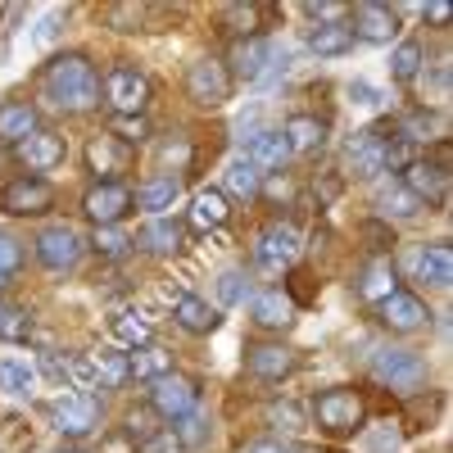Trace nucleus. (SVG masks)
<instances>
[{
	"label": "nucleus",
	"mask_w": 453,
	"mask_h": 453,
	"mask_svg": "<svg viewBox=\"0 0 453 453\" xmlns=\"http://www.w3.org/2000/svg\"><path fill=\"white\" fill-rule=\"evenodd\" d=\"M87 164H91V173L100 177V181H119V173H127L132 168V145H123L119 136H96L91 145H87Z\"/></svg>",
	"instance_id": "nucleus-17"
},
{
	"label": "nucleus",
	"mask_w": 453,
	"mask_h": 453,
	"mask_svg": "<svg viewBox=\"0 0 453 453\" xmlns=\"http://www.w3.org/2000/svg\"><path fill=\"white\" fill-rule=\"evenodd\" d=\"M258 19H263V5H254V0H236V5L222 10V27L236 36V42H245V36H258Z\"/></svg>",
	"instance_id": "nucleus-36"
},
{
	"label": "nucleus",
	"mask_w": 453,
	"mask_h": 453,
	"mask_svg": "<svg viewBox=\"0 0 453 453\" xmlns=\"http://www.w3.org/2000/svg\"><path fill=\"white\" fill-rule=\"evenodd\" d=\"M241 453H290L281 440H254V444H245Z\"/></svg>",
	"instance_id": "nucleus-57"
},
{
	"label": "nucleus",
	"mask_w": 453,
	"mask_h": 453,
	"mask_svg": "<svg viewBox=\"0 0 453 453\" xmlns=\"http://www.w3.org/2000/svg\"><path fill=\"white\" fill-rule=\"evenodd\" d=\"M390 136H395V123H376V127L358 132V136L349 141V168H354L358 177H381V173H390V168H386V145H390Z\"/></svg>",
	"instance_id": "nucleus-13"
},
{
	"label": "nucleus",
	"mask_w": 453,
	"mask_h": 453,
	"mask_svg": "<svg viewBox=\"0 0 453 453\" xmlns=\"http://www.w3.org/2000/svg\"><path fill=\"white\" fill-rule=\"evenodd\" d=\"M354 42H372V46H386L390 36H399V10L390 5H376V0H363V5H354Z\"/></svg>",
	"instance_id": "nucleus-14"
},
{
	"label": "nucleus",
	"mask_w": 453,
	"mask_h": 453,
	"mask_svg": "<svg viewBox=\"0 0 453 453\" xmlns=\"http://www.w3.org/2000/svg\"><path fill=\"white\" fill-rule=\"evenodd\" d=\"M64 453H82V449H64Z\"/></svg>",
	"instance_id": "nucleus-60"
},
{
	"label": "nucleus",
	"mask_w": 453,
	"mask_h": 453,
	"mask_svg": "<svg viewBox=\"0 0 453 453\" xmlns=\"http://www.w3.org/2000/svg\"><path fill=\"white\" fill-rule=\"evenodd\" d=\"M42 91L55 109L64 113H87L100 104V78H96V64L87 55H55L42 68Z\"/></svg>",
	"instance_id": "nucleus-1"
},
{
	"label": "nucleus",
	"mask_w": 453,
	"mask_h": 453,
	"mask_svg": "<svg viewBox=\"0 0 453 453\" xmlns=\"http://www.w3.org/2000/svg\"><path fill=\"white\" fill-rule=\"evenodd\" d=\"M186 159H191V145H186V141H177V145H164V164L173 168V177H177V168H181Z\"/></svg>",
	"instance_id": "nucleus-55"
},
{
	"label": "nucleus",
	"mask_w": 453,
	"mask_h": 453,
	"mask_svg": "<svg viewBox=\"0 0 453 453\" xmlns=\"http://www.w3.org/2000/svg\"><path fill=\"white\" fill-rule=\"evenodd\" d=\"M64 23H68V10H50V14H42V23H36V46H55L59 42V32H64Z\"/></svg>",
	"instance_id": "nucleus-44"
},
{
	"label": "nucleus",
	"mask_w": 453,
	"mask_h": 453,
	"mask_svg": "<svg viewBox=\"0 0 453 453\" xmlns=\"http://www.w3.org/2000/svg\"><path fill=\"white\" fill-rule=\"evenodd\" d=\"M186 96H191L200 109L226 104V100H232V73H226V64L213 59V55L196 59L191 68H186Z\"/></svg>",
	"instance_id": "nucleus-7"
},
{
	"label": "nucleus",
	"mask_w": 453,
	"mask_h": 453,
	"mask_svg": "<svg viewBox=\"0 0 453 453\" xmlns=\"http://www.w3.org/2000/svg\"><path fill=\"white\" fill-rule=\"evenodd\" d=\"M422 73V42H399L390 55V78L395 82H412Z\"/></svg>",
	"instance_id": "nucleus-38"
},
{
	"label": "nucleus",
	"mask_w": 453,
	"mask_h": 453,
	"mask_svg": "<svg viewBox=\"0 0 453 453\" xmlns=\"http://www.w3.org/2000/svg\"><path fill=\"white\" fill-rule=\"evenodd\" d=\"M132 245H136V241L123 232V226H96V236H91V250H96L100 258H127Z\"/></svg>",
	"instance_id": "nucleus-39"
},
{
	"label": "nucleus",
	"mask_w": 453,
	"mask_h": 453,
	"mask_svg": "<svg viewBox=\"0 0 453 453\" xmlns=\"http://www.w3.org/2000/svg\"><path fill=\"white\" fill-rule=\"evenodd\" d=\"M168 372H173V354L164 345H141L127 354V376H136V381H159Z\"/></svg>",
	"instance_id": "nucleus-33"
},
{
	"label": "nucleus",
	"mask_w": 453,
	"mask_h": 453,
	"mask_svg": "<svg viewBox=\"0 0 453 453\" xmlns=\"http://www.w3.org/2000/svg\"><path fill=\"white\" fill-rule=\"evenodd\" d=\"M376 313H381V326H386V331H399V335L422 331V326L431 322V309H426L412 290H395L386 304H376Z\"/></svg>",
	"instance_id": "nucleus-16"
},
{
	"label": "nucleus",
	"mask_w": 453,
	"mask_h": 453,
	"mask_svg": "<svg viewBox=\"0 0 453 453\" xmlns=\"http://www.w3.org/2000/svg\"><path fill=\"white\" fill-rule=\"evenodd\" d=\"M0 318H5V304H0Z\"/></svg>",
	"instance_id": "nucleus-61"
},
{
	"label": "nucleus",
	"mask_w": 453,
	"mask_h": 453,
	"mask_svg": "<svg viewBox=\"0 0 453 453\" xmlns=\"http://www.w3.org/2000/svg\"><path fill=\"white\" fill-rule=\"evenodd\" d=\"M196 403H200L196 376L168 372V376H159V381H150V408H155L159 418H168V422H181L186 412H196Z\"/></svg>",
	"instance_id": "nucleus-8"
},
{
	"label": "nucleus",
	"mask_w": 453,
	"mask_h": 453,
	"mask_svg": "<svg viewBox=\"0 0 453 453\" xmlns=\"http://www.w3.org/2000/svg\"><path fill=\"white\" fill-rule=\"evenodd\" d=\"M226 64H232L226 73H236V78H245V82L268 78L273 42H268V36H245V42H236V46H232V59H226Z\"/></svg>",
	"instance_id": "nucleus-19"
},
{
	"label": "nucleus",
	"mask_w": 453,
	"mask_h": 453,
	"mask_svg": "<svg viewBox=\"0 0 453 453\" xmlns=\"http://www.w3.org/2000/svg\"><path fill=\"white\" fill-rule=\"evenodd\" d=\"M0 209L14 218H42L55 209V191L46 177H14L5 191H0Z\"/></svg>",
	"instance_id": "nucleus-12"
},
{
	"label": "nucleus",
	"mask_w": 453,
	"mask_h": 453,
	"mask_svg": "<svg viewBox=\"0 0 453 453\" xmlns=\"http://www.w3.org/2000/svg\"><path fill=\"white\" fill-rule=\"evenodd\" d=\"M245 295H250V277L241 273V268H226L222 277H218V304H245Z\"/></svg>",
	"instance_id": "nucleus-40"
},
{
	"label": "nucleus",
	"mask_w": 453,
	"mask_h": 453,
	"mask_svg": "<svg viewBox=\"0 0 453 453\" xmlns=\"http://www.w3.org/2000/svg\"><path fill=\"white\" fill-rule=\"evenodd\" d=\"M100 96L113 109V119H136V113H145V104H150V78L132 64H113L104 73Z\"/></svg>",
	"instance_id": "nucleus-2"
},
{
	"label": "nucleus",
	"mask_w": 453,
	"mask_h": 453,
	"mask_svg": "<svg viewBox=\"0 0 453 453\" xmlns=\"http://www.w3.org/2000/svg\"><path fill=\"white\" fill-rule=\"evenodd\" d=\"M403 186L412 191V200H418L422 209H444V200H449V164H440V159H412L403 168Z\"/></svg>",
	"instance_id": "nucleus-11"
},
{
	"label": "nucleus",
	"mask_w": 453,
	"mask_h": 453,
	"mask_svg": "<svg viewBox=\"0 0 453 453\" xmlns=\"http://www.w3.org/2000/svg\"><path fill=\"white\" fill-rule=\"evenodd\" d=\"M250 313H254V322H258L263 331H286V326L295 322V299H290L281 286L258 290L254 304H250Z\"/></svg>",
	"instance_id": "nucleus-21"
},
{
	"label": "nucleus",
	"mask_w": 453,
	"mask_h": 453,
	"mask_svg": "<svg viewBox=\"0 0 453 453\" xmlns=\"http://www.w3.org/2000/svg\"><path fill=\"white\" fill-rule=\"evenodd\" d=\"M42 372L50 376V381L68 386V358H59V354H42Z\"/></svg>",
	"instance_id": "nucleus-53"
},
{
	"label": "nucleus",
	"mask_w": 453,
	"mask_h": 453,
	"mask_svg": "<svg viewBox=\"0 0 453 453\" xmlns=\"http://www.w3.org/2000/svg\"><path fill=\"white\" fill-rule=\"evenodd\" d=\"M226 218H232V204H226L222 191H213V186H209V191H196V200H191V218H186V222H191L196 232H218Z\"/></svg>",
	"instance_id": "nucleus-31"
},
{
	"label": "nucleus",
	"mask_w": 453,
	"mask_h": 453,
	"mask_svg": "<svg viewBox=\"0 0 453 453\" xmlns=\"http://www.w3.org/2000/svg\"><path fill=\"white\" fill-rule=\"evenodd\" d=\"M141 453H186V449H181V440L173 431H150L141 440Z\"/></svg>",
	"instance_id": "nucleus-48"
},
{
	"label": "nucleus",
	"mask_w": 453,
	"mask_h": 453,
	"mask_svg": "<svg viewBox=\"0 0 453 453\" xmlns=\"http://www.w3.org/2000/svg\"><path fill=\"white\" fill-rule=\"evenodd\" d=\"M132 196H136V204H141L150 218H159L164 209H173V204L181 200V177H173V173H159V177L141 181Z\"/></svg>",
	"instance_id": "nucleus-25"
},
{
	"label": "nucleus",
	"mask_w": 453,
	"mask_h": 453,
	"mask_svg": "<svg viewBox=\"0 0 453 453\" xmlns=\"http://www.w3.org/2000/svg\"><path fill=\"white\" fill-rule=\"evenodd\" d=\"M5 286H10V277H5V273H0V295H5Z\"/></svg>",
	"instance_id": "nucleus-59"
},
{
	"label": "nucleus",
	"mask_w": 453,
	"mask_h": 453,
	"mask_svg": "<svg viewBox=\"0 0 453 453\" xmlns=\"http://www.w3.org/2000/svg\"><path fill=\"white\" fill-rule=\"evenodd\" d=\"M91 367H96V386H104V390H119L127 381V354L119 345L91 354Z\"/></svg>",
	"instance_id": "nucleus-34"
},
{
	"label": "nucleus",
	"mask_w": 453,
	"mask_h": 453,
	"mask_svg": "<svg viewBox=\"0 0 453 453\" xmlns=\"http://www.w3.org/2000/svg\"><path fill=\"white\" fill-rule=\"evenodd\" d=\"M141 23H145V10L141 5H113L109 10V27L113 32H141Z\"/></svg>",
	"instance_id": "nucleus-46"
},
{
	"label": "nucleus",
	"mask_w": 453,
	"mask_h": 453,
	"mask_svg": "<svg viewBox=\"0 0 453 453\" xmlns=\"http://www.w3.org/2000/svg\"><path fill=\"white\" fill-rule=\"evenodd\" d=\"M349 96H354V104H376V100H381V96H376V87H367V82H354Z\"/></svg>",
	"instance_id": "nucleus-58"
},
{
	"label": "nucleus",
	"mask_w": 453,
	"mask_h": 453,
	"mask_svg": "<svg viewBox=\"0 0 453 453\" xmlns=\"http://www.w3.org/2000/svg\"><path fill=\"white\" fill-rule=\"evenodd\" d=\"M181 440V449H204L209 444V418H200V412H186L181 426L173 431Z\"/></svg>",
	"instance_id": "nucleus-42"
},
{
	"label": "nucleus",
	"mask_w": 453,
	"mask_h": 453,
	"mask_svg": "<svg viewBox=\"0 0 453 453\" xmlns=\"http://www.w3.org/2000/svg\"><path fill=\"white\" fill-rule=\"evenodd\" d=\"M36 127H42V113L27 100H5L0 104V145H23Z\"/></svg>",
	"instance_id": "nucleus-22"
},
{
	"label": "nucleus",
	"mask_w": 453,
	"mask_h": 453,
	"mask_svg": "<svg viewBox=\"0 0 453 453\" xmlns=\"http://www.w3.org/2000/svg\"><path fill=\"white\" fill-rule=\"evenodd\" d=\"M181 241H186V226H181L177 218H168V213L150 218V222H145V232H141V245H145L150 254H177Z\"/></svg>",
	"instance_id": "nucleus-32"
},
{
	"label": "nucleus",
	"mask_w": 453,
	"mask_h": 453,
	"mask_svg": "<svg viewBox=\"0 0 453 453\" xmlns=\"http://www.w3.org/2000/svg\"><path fill=\"white\" fill-rule=\"evenodd\" d=\"M27 444H32V431H27L23 418L0 422V453H27Z\"/></svg>",
	"instance_id": "nucleus-41"
},
{
	"label": "nucleus",
	"mask_w": 453,
	"mask_h": 453,
	"mask_svg": "<svg viewBox=\"0 0 453 453\" xmlns=\"http://www.w3.org/2000/svg\"><path fill=\"white\" fill-rule=\"evenodd\" d=\"M241 159H250L258 173H263V168H281V164L290 159V145H286V136H281L277 127H263V132L250 136V145H245Z\"/></svg>",
	"instance_id": "nucleus-29"
},
{
	"label": "nucleus",
	"mask_w": 453,
	"mask_h": 453,
	"mask_svg": "<svg viewBox=\"0 0 453 453\" xmlns=\"http://www.w3.org/2000/svg\"><path fill=\"white\" fill-rule=\"evenodd\" d=\"M226 191H232L236 200H258V191H263V173H258L250 159H236L232 168H226Z\"/></svg>",
	"instance_id": "nucleus-37"
},
{
	"label": "nucleus",
	"mask_w": 453,
	"mask_h": 453,
	"mask_svg": "<svg viewBox=\"0 0 453 453\" xmlns=\"http://www.w3.org/2000/svg\"><path fill=\"white\" fill-rule=\"evenodd\" d=\"M418 281H426V286H435V290H444V286L453 281V250H449L444 241L418 250Z\"/></svg>",
	"instance_id": "nucleus-30"
},
{
	"label": "nucleus",
	"mask_w": 453,
	"mask_h": 453,
	"mask_svg": "<svg viewBox=\"0 0 453 453\" xmlns=\"http://www.w3.org/2000/svg\"><path fill=\"white\" fill-rule=\"evenodd\" d=\"M286 145H290V155H313V150L326 145V123L313 119V113H290L286 127H281Z\"/></svg>",
	"instance_id": "nucleus-24"
},
{
	"label": "nucleus",
	"mask_w": 453,
	"mask_h": 453,
	"mask_svg": "<svg viewBox=\"0 0 453 453\" xmlns=\"http://www.w3.org/2000/svg\"><path fill=\"white\" fill-rule=\"evenodd\" d=\"M109 136H119L123 145H141V141L150 136L145 113H136V119H113V123H109Z\"/></svg>",
	"instance_id": "nucleus-43"
},
{
	"label": "nucleus",
	"mask_w": 453,
	"mask_h": 453,
	"mask_svg": "<svg viewBox=\"0 0 453 453\" xmlns=\"http://www.w3.org/2000/svg\"><path fill=\"white\" fill-rule=\"evenodd\" d=\"M132 209H136V196H132L127 181H96L91 191L82 196V213L96 226H119Z\"/></svg>",
	"instance_id": "nucleus-9"
},
{
	"label": "nucleus",
	"mask_w": 453,
	"mask_h": 453,
	"mask_svg": "<svg viewBox=\"0 0 453 453\" xmlns=\"http://www.w3.org/2000/svg\"><path fill=\"white\" fill-rule=\"evenodd\" d=\"M363 236L372 241V250H376V258H381L386 250H395V232H386V226H381V222H367V226H363Z\"/></svg>",
	"instance_id": "nucleus-50"
},
{
	"label": "nucleus",
	"mask_w": 453,
	"mask_h": 453,
	"mask_svg": "<svg viewBox=\"0 0 453 453\" xmlns=\"http://www.w3.org/2000/svg\"><path fill=\"white\" fill-rule=\"evenodd\" d=\"M299 250H304V236H299V226L295 222H268L263 232L254 236V263L263 273H281L290 268V263L299 258Z\"/></svg>",
	"instance_id": "nucleus-4"
},
{
	"label": "nucleus",
	"mask_w": 453,
	"mask_h": 453,
	"mask_svg": "<svg viewBox=\"0 0 453 453\" xmlns=\"http://www.w3.org/2000/svg\"><path fill=\"white\" fill-rule=\"evenodd\" d=\"M82 254H87V241H82L78 226H68V222H55V226H46V232L36 236V258H42L50 273L78 268Z\"/></svg>",
	"instance_id": "nucleus-10"
},
{
	"label": "nucleus",
	"mask_w": 453,
	"mask_h": 453,
	"mask_svg": "<svg viewBox=\"0 0 453 453\" xmlns=\"http://www.w3.org/2000/svg\"><path fill=\"white\" fill-rule=\"evenodd\" d=\"M376 209H381V218H418L422 213V204L412 200V191L403 181L381 186V191H376Z\"/></svg>",
	"instance_id": "nucleus-35"
},
{
	"label": "nucleus",
	"mask_w": 453,
	"mask_h": 453,
	"mask_svg": "<svg viewBox=\"0 0 453 453\" xmlns=\"http://www.w3.org/2000/svg\"><path fill=\"white\" fill-rule=\"evenodd\" d=\"M109 335L119 349H141V345H155V318L145 309H119L109 318Z\"/></svg>",
	"instance_id": "nucleus-20"
},
{
	"label": "nucleus",
	"mask_w": 453,
	"mask_h": 453,
	"mask_svg": "<svg viewBox=\"0 0 453 453\" xmlns=\"http://www.w3.org/2000/svg\"><path fill=\"white\" fill-rule=\"evenodd\" d=\"M295 367H299V358L286 345H245V372L258 376V381H281Z\"/></svg>",
	"instance_id": "nucleus-18"
},
{
	"label": "nucleus",
	"mask_w": 453,
	"mask_h": 453,
	"mask_svg": "<svg viewBox=\"0 0 453 453\" xmlns=\"http://www.w3.org/2000/svg\"><path fill=\"white\" fill-rule=\"evenodd\" d=\"M258 196H268V200H281V204H286V200L295 196V181H290V177H273V181L263 186Z\"/></svg>",
	"instance_id": "nucleus-54"
},
{
	"label": "nucleus",
	"mask_w": 453,
	"mask_h": 453,
	"mask_svg": "<svg viewBox=\"0 0 453 453\" xmlns=\"http://www.w3.org/2000/svg\"><path fill=\"white\" fill-rule=\"evenodd\" d=\"M50 418H55V431H59L64 440H87V435H96V431H100L104 408H100V399H96V395L73 390V395L55 399Z\"/></svg>",
	"instance_id": "nucleus-5"
},
{
	"label": "nucleus",
	"mask_w": 453,
	"mask_h": 453,
	"mask_svg": "<svg viewBox=\"0 0 453 453\" xmlns=\"http://www.w3.org/2000/svg\"><path fill=\"white\" fill-rule=\"evenodd\" d=\"M309 50L318 59H340V55H349L354 50V32L345 19H335V23H313L309 27Z\"/></svg>",
	"instance_id": "nucleus-26"
},
{
	"label": "nucleus",
	"mask_w": 453,
	"mask_h": 453,
	"mask_svg": "<svg viewBox=\"0 0 453 453\" xmlns=\"http://www.w3.org/2000/svg\"><path fill=\"white\" fill-rule=\"evenodd\" d=\"M100 453H136V440H132L127 431H109V435L100 440Z\"/></svg>",
	"instance_id": "nucleus-52"
},
{
	"label": "nucleus",
	"mask_w": 453,
	"mask_h": 453,
	"mask_svg": "<svg viewBox=\"0 0 453 453\" xmlns=\"http://www.w3.org/2000/svg\"><path fill=\"white\" fill-rule=\"evenodd\" d=\"M268 418H273V426H281V431H304V412H299L290 399H277V403L268 408Z\"/></svg>",
	"instance_id": "nucleus-45"
},
{
	"label": "nucleus",
	"mask_w": 453,
	"mask_h": 453,
	"mask_svg": "<svg viewBox=\"0 0 453 453\" xmlns=\"http://www.w3.org/2000/svg\"><path fill=\"white\" fill-rule=\"evenodd\" d=\"M313 418H318V426L326 435H354L363 426V418H367V403H363L358 390L335 386V390H322L313 399Z\"/></svg>",
	"instance_id": "nucleus-3"
},
{
	"label": "nucleus",
	"mask_w": 453,
	"mask_h": 453,
	"mask_svg": "<svg viewBox=\"0 0 453 453\" xmlns=\"http://www.w3.org/2000/svg\"><path fill=\"white\" fill-rule=\"evenodd\" d=\"M0 390L27 399L36 390V367L27 363L23 349H0Z\"/></svg>",
	"instance_id": "nucleus-27"
},
{
	"label": "nucleus",
	"mask_w": 453,
	"mask_h": 453,
	"mask_svg": "<svg viewBox=\"0 0 453 453\" xmlns=\"http://www.w3.org/2000/svg\"><path fill=\"white\" fill-rule=\"evenodd\" d=\"M173 322H177L186 335H209V331H218L222 313L209 304V299H200V295H181L177 304H173Z\"/></svg>",
	"instance_id": "nucleus-23"
},
{
	"label": "nucleus",
	"mask_w": 453,
	"mask_h": 453,
	"mask_svg": "<svg viewBox=\"0 0 453 453\" xmlns=\"http://www.w3.org/2000/svg\"><path fill=\"white\" fill-rule=\"evenodd\" d=\"M372 376H376L381 386L399 390V395H412L418 386H426V358L412 354V349H376Z\"/></svg>",
	"instance_id": "nucleus-6"
},
{
	"label": "nucleus",
	"mask_w": 453,
	"mask_h": 453,
	"mask_svg": "<svg viewBox=\"0 0 453 453\" xmlns=\"http://www.w3.org/2000/svg\"><path fill=\"white\" fill-rule=\"evenodd\" d=\"M399 290V273H395V263L390 254L381 258H372L367 268H363V281H358V295L367 299V304H386V299Z\"/></svg>",
	"instance_id": "nucleus-28"
},
{
	"label": "nucleus",
	"mask_w": 453,
	"mask_h": 453,
	"mask_svg": "<svg viewBox=\"0 0 453 453\" xmlns=\"http://www.w3.org/2000/svg\"><path fill=\"white\" fill-rule=\"evenodd\" d=\"M19 150V164L27 168V173H50V168H59L64 164V155H68V141L59 136V132H50V127H36L23 145H14Z\"/></svg>",
	"instance_id": "nucleus-15"
},
{
	"label": "nucleus",
	"mask_w": 453,
	"mask_h": 453,
	"mask_svg": "<svg viewBox=\"0 0 453 453\" xmlns=\"http://www.w3.org/2000/svg\"><path fill=\"white\" fill-rule=\"evenodd\" d=\"M422 19H426V23H435V27H444V23L453 19V10L444 5V0H435V5H426V10H422Z\"/></svg>",
	"instance_id": "nucleus-56"
},
{
	"label": "nucleus",
	"mask_w": 453,
	"mask_h": 453,
	"mask_svg": "<svg viewBox=\"0 0 453 453\" xmlns=\"http://www.w3.org/2000/svg\"><path fill=\"white\" fill-rule=\"evenodd\" d=\"M304 14H309L313 23H335V19H345V10H340V5H331V0H309V5H304Z\"/></svg>",
	"instance_id": "nucleus-51"
},
{
	"label": "nucleus",
	"mask_w": 453,
	"mask_h": 453,
	"mask_svg": "<svg viewBox=\"0 0 453 453\" xmlns=\"http://www.w3.org/2000/svg\"><path fill=\"white\" fill-rule=\"evenodd\" d=\"M32 331V318L23 309H5V318H0V340H27Z\"/></svg>",
	"instance_id": "nucleus-47"
},
{
	"label": "nucleus",
	"mask_w": 453,
	"mask_h": 453,
	"mask_svg": "<svg viewBox=\"0 0 453 453\" xmlns=\"http://www.w3.org/2000/svg\"><path fill=\"white\" fill-rule=\"evenodd\" d=\"M19 263H23V245L10 236V232H0V273H19Z\"/></svg>",
	"instance_id": "nucleus-49"
}]
</instances>
